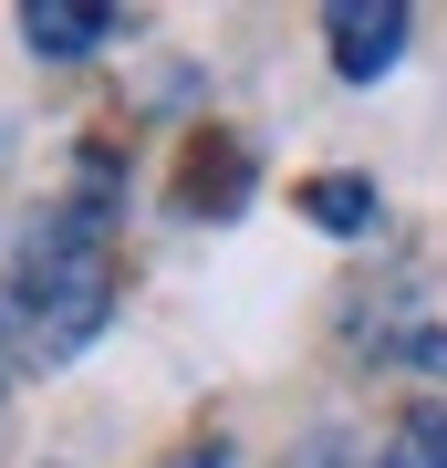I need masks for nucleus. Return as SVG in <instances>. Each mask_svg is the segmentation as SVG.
Here are the masks:
<instances>
[{"label":"nucleus","mask_w":447,"mask_h":468,"mask_svg":"<svg viewBox=\"0 0 447 468\" xmlns=\"http://www.w3.org/2000/svg\"><path fill=\"white\" fill-rule=\"evenodd\" d=\"M115 323V250H104V167L73 208H42L0 261V344L21 365H73Z\"/></svg>","instance_id":"1"},{"label":"nucleus","mask_w":447,"mask_h":468,"mask_svg":"<svg viewBox=\"0 0 447 468\" xmlns=\"http://www.w3.org/2000/svg\"><path fill=\"white\" fill-rule=\"evenodd\" d=\"M406 32H416V21L396 11V0H333V11H323V52H333V73H344V84H375V73H396Z\"/></svg>","instance_id":"2"},{"label":"nucleus","mask_w":447,"mask_h":468,"mask_svg":"<svg viewBox=\"0 0 447 468\" xmlns=\"http://www.w3.org/2000/svg\"><path fill=\"white\" fill-rule=\"evenodd\" d=\"M135 21L125 11H104V0H32L21 11V42L42 52V63H94L104 42H125Z\"/></svg>","instance_id":"3"},{"label":"nucleus","mask_w":447,"mask_h":468,"mask_svg":"<svg viewBox=\"0 0 447 468\" xmlns=\"http://www.w3.org/2000/svg\"><path fill=\"white\" fill-rule=\"evenodd\" d=\"M239 198H250V156L229 146V135H208L198 167H187V187H177V208L187 218H218V208H239Z\"/></svg>","instance_id":"4"},{"label":"nucleus","mask_w":447,"mask_h":468,"mask_svg":"<svg viewBox=\"0 0 447 468\" xmlns=\"http://www.w3.org/2000/svg\"><path fill=\"white\" fill-rule=\"evenodd\" d=\"M302 218L333 229V239H365L375 229V177H313L302 187Z\"/></svg>","instance_id":"5"},{"label":"nucleus","mask_w":447,"mask_h":468,"mask_svg":"<svg viewBox=\"0 0 447 468\" xmlns=\"http://www.w3.org/2000/svg\"><path fill=\"white\" fill-rule=\"evenodd\" d=\"M385 468H447V406H437V396H416L406 417H396V448H385Z\"/></svg>","instance_id":"6"},{"label":"nucleus","mask_w":447,"mask_h":468,"mask_svg":"<svg viewBox=\"0 0 447 468\" xmlns=\"http://www.w3.org/2000/svg\"><path fill=\"white\" fill-rule=\"evenodd\" d=\"M177 468H229V448H187V458H177Z\"/></svg>","instance_id":"7"}]
</instances>
